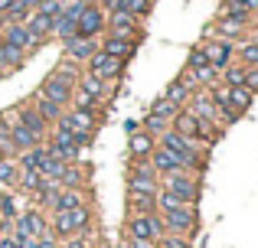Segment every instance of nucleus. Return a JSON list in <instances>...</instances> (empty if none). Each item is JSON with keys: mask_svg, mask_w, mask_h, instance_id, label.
<instances>
[{"mask_svg": "<svg viewBox=\"0 0 258 248\" xmlns=\"http://www.w3.org/2000/svg\"><path fill=\"white\" fill-rule=\"evenodd\" d=\"M200 49H203L206 62L213 65L216 72H222L226 65H232V62H235V43H226V39H206Z\"/></svg>", "mask_w": 258, "mask_h": 248, "instance_id": "obj_10", "label": "nucleus"}, {"mask_svg": "<svg viewBox=\"0 0 258 248\" xmlns=\"http://www.w3.org/2000/svg\"><path fill=\"white\" fill-rule=\"evenodd\" d=\"M232 4H239L242 10H245V13H252V17L258 13V0H232Z\"/></svg>", "mask_w": 258, "mask_h": 248, "instance_id": "obj_41", "label": "nucleus"}, {"mask_svg": "<svg viewBox=\"0 0 258 248\" xmlns=\"http://www.w3.org/2000/svg\"><path fill=\"white\" fill-rule=\"evenodd\" d=\"M62 124L72 127V131H82V134H98L101 115H95V111H82V108H66Z\"/></svg>", "mask_w": 258, "mask_h": 248, "instance_id": "obj_13", "label": "nucleus"}, {"mask_svg": "<svg viewBox=\"0 0 258 248\" xmlns=\"http://www.w3.org/2000/svg\"><path fill=\"white\" fill-rule=\"evenodd\" d=\"M124 131H127V134H134V131H141V121H124Z\"/></svg>", "mask_w": 258, "mask_h": 248, "instance_id": "obj_43", "label": "nucleus"}, {"mask_svg": "<svg viewBox=\"0 0 258 248\" xmlns=\"http://www.w3.org/2000/svg\"><path fill=\"white\" fill-rule=\"evenodd\" d=\"M26 30H30L33 36L52 39V20H49V17H43V13H36V10H33V13H30V20H26Z\"/></svg>", "mask_w": 258, "mask_h": 248, "instance_id": "obj_27", "label": "nucleus"}, {"mask_svg": "<svg viewBox=\"0 0 258 248\" xmlns=\"http://www.w3.org/2000/svg\"><path fill=\"white\" fill-rule=\"evenodd\" d=\"M46 157H49L46 144H36V147H30V150L17 153V167H20V170H36L39 173V167L46 163Z\"/></svg>", "mask_w": 258, "mask_h": 248, "instance_id": "obj_23", "label": "nucleus"}, {"mask_svg": "<svg viewBox=\"0 0 258 248\" xmlns=\"http://www.w3.org/2000/svg\"><path fill=\"white\" fill-rule=\"evenodd\" d=\"M127 216H151L157 212V196H144V193H124Z\"/></svg>", "mask_w": 258, "mask_h": 248, "instance_id": "obj_21", "label": "nucleus"}, {"mask_svg": "<svg viewBox=\"0 0 258 248\" xmlns=\"http://www.w3.org/2000/svg\"><path fill=\"white\" fill-rule=\"evenodd\" d=\"M164 98H167V102H173V105H176V108H183V105H186V98H189V89H186V85H183V82H180V78H173V82H170V85H167V92H164Z\"/></svg>", "mask_w": 258, "mask_h": 248, "instance_id": "obj_32", "label": "nucleus"}, {"mask_svg": "<svg viewBox=\"0 0 258 248\" xmlns=\"http://www.w3.org/2000/svg\"><path fill=\"white\" fill-rule=\"evenodd\" d=\"M98 52V39H82V36H69L62 43V59H69V62H76V65H82L85 69V62Z\"/></svg>", "mask_w": 258, "mask_h": 248, "instance_id": "obj_11", "label": "nucleus"}, {"mask_svg": "<svg viewBox=\"0 0 258 248\" xmlns=\"http://www.w3.org/2000/svg\"><path fill=\"white\" fill-rule=\"evenodd\" d=\"M82 65H76V62H69V59H59L56 65H52V72L46 78L49 82H59V85H69V89H76L79 85V78H82Z\"/></svg>", "mask_w": 258, "mask_h": 248, "instance_id": "obj_19", "label": "nucleus"}, {"mask_svg": "<svg viewBox=\"0 0 258 248\" xmlns=\"http://www.w3.org/2000/svg\"><path fill=\"white\" fill-rule=\"evenodd\" d=\"M176 111H180V108H176L173 102H167L164 95H160L157 102L151 105V115H157V118H167V121H173V118H176Z\"/></svg>", "mask_w": 258, "mask_h": 248, "instance_id": "obj_35", "label": "nucleus"}, {"mask_svg": "<svg viewBox=\"0 0 258 248\" xmlns=\"http://www.w3.org/2000/svg\"><path fill=\"white\" fill-rule=\"evenodd\" d=\"M124 235H127V238H141V242H154V245H157V238L164 235V222H160L157 212H151V216H127Z\"/></svg>", "mask_w": 258, "mask_h": 248, "instance_id": "obj_7", "label": "nucleus"}, {"mask_svg": "<svg viewBox=\"0 0 258 248\" xmlns=\"http://www.w3.org/2000/svg\"><path fill=\"white\" fill-rule=\"evenodd\" d=\"M121 248H157L154 242H141V238H121Z\"/></svg>", "mask_w": 258, "mask_h": 248, "instance_id": "obj_39", "label": "nucleus"}, {"mask_svg": "<svg viewBox=\"0 0 258 248\" xmlns=\"http://www.w3.org/2000/svg\"><path fill=\"white\" fill-rule=\"evenodd\" d=\"M173 127V121H167V118H157V115H151L147 111V118L141 121V131H147L151 137H160V134H167Z\"/></svg>", "mask_w": 258, "mask_h": 248, "instance_id": "obj_30", "label": "nucleus"}, {"mask_svg": "<svg viewBox=\"0 0 258 248\" xmlns=\"http://www.w3.org/2000/svg\"><path fill=\"white\" fill-rule=\"evenodd\" d=\"M88 180V167H82L76 160V163H62V170H59V177L52 180V183L59 186V190H82Z\"/></svg>", "mask_w": 258, "mask_h": 248, "instance_id": "obj_14", "label": "nucleus"}, {"mask_svg": "<svg viewBox=\"0 0 258 248\" xmlns=\"http://www.w3.org/2000/svg\"><path fill=\"white\" fill-rule=\"evenodd\" d=\"M49 232L59 242H62V238H72V235H82V232H92V203L79 206V209H69V212H52Z\"/></svg>", "mask_w": 258, "mask_h": 248, "instance_id": "obj_1", "label": "nucleus"}, {"mask_svg": "<svg viewBox=\"0 0 258 248\" xmlns=\"http://www.w3.org/2000/svg\"><path fill=\"white\" fill-rule=\"evenodd\" d=\"M10 4H13V0H0V23H4V13L10 10Z\"/></svg>", "mask_w": 258, "mask_h": 248, "instance_id": "obj_44", "label": "nucleus"}, {"mask_svg": "<svg viewBox=\"0 0 258 248\" xmlns=\"http://www.w3.org/2000/svg\"><path fill=\"white\" fill-rule=\"evenodd\" d=\"M151 7H154V0H118V10H127L138 20H144L151 13Z\"/></svg>", "mask_w": 258, "mask_h": 248, "instance_id": "obj_33", "label": "nucleus"}, {"mask_svg": "<svg viewBox=\"0 0 258 248\" xmlns=\"http://www.w3.org/2000/svg\"><path fill=\"white\" fill-rule=\"evenodd\" d=\"M255 72H258V65H255Z\"/></svg>", "mask_w": 258, "mask_h": 248, "instance_id": "obj_50", "label": "nucleus"}, {"mask_svg": "<svg viewBox=\"0 0 258 248\" xmlns=\"http://www.w3.org/2000/svg\"><path fill=\"white\" fill-rule=\"evenodd\" d=\"M88 245H92V232H82V235H72L59 242V248H88Z\"/></svg>", "mask_w": 258, "mask_h": 248, "instance_id": "obj_37", "label": "nucleus"}, {"mask_svg": "<svg viewBox=\"0 0 258 248\" xmlns=\"http://www.w3.org/2000/svg\"><path fill=\"white\" fill-rule=\"evenodd\" d=\"M46 232H49V219H46V212L36 209V206H26L10 225L13 238H39V235H46Z\"/></svg>", "mask_w": 258, "mask_h": 248, "instance_id": "obj_4", "label": "nucleus"}, {"mask_svg": "<svg viewBox=\"0 0 258 248\" xmlns=\"http://www.w3.org/2000/svg\"><path fill=\"white\" fill-rule=\"evenodd\" d=\"M203 65H209L206 56H203V49H200V46H196V49H189L186 52V69H203Z\"/></svg>", "mask_w": 258, "mask_h": 248, "instance_id": "obj_38", "label": "nucleus"}, {"mask_svg": "<svg viewBox=\"0 0 258 248\" xmlns=\"http://www.w3.org/2000/svg\"><path fill=\"white\" fill-rule=\"evenodd\" d=\"M0 78H7V72H4V65H0Z\"/></svg>", "mask_w": 258, "mask_h": 248, "instance_id": "obj_46", "label": "nucleus"}, {"mask_svg": "<svg viewBox=\"0 0 258 248\" xmlns=\"http://www.w3.org/2000/svg\"><path fill=\"white\" fill-rule=\"evenodd\" d=\"M88 203V193L82 190H59V199H56V209L52 212H69V209H79V206Z\"/></svg>", "mask_w": 258, "mask_h": 248, "instance_id": "obj_25", "label": "nucleus"}, {"mask_svg": "<svg viewBox=\"0 0 258 248\" xmlns=\"http://www.w3.org/2000/svg\"><path fill=\"white\" fill-rule=\"evenodd\" d=\"M0 248H17V242H13L10 232H0Z\"/></svg>", "mask_w": 258, "mask_h": 248, "instance_id": "obj_42", "label": "nucleus"}, {"mask_svg": "<svg viewBox=\"0 0 258 248\" xmlns=\"http://www.w3.org/2000/svg\"><path fill=\"white\" fill-rule=\"evenodd\" d=\"M245 65H239V62H232V65H226V69L219 72V82L222 85H229V89H242L245 85Z\"/></svg>", "mask_w": 258, "mask_h": 248, "instance_id": "obj_26", "label": "nucleus"}, {"mask_svg": "<svg viewBox=\"0 0 258 248\" xmlns=\"http://www.w3.org/2000/svg\"><path fill=\"white\" fill-rule=\"evenodd\" d=\"M124 69H127L124 59H114V56H108V52H101V49L85 62L88 75H98V78H105V82H121V78H124Z\"/></svg>", "mask_w": 258, "mask_h": 248, "instance_id": "obj_8", "label": "nucleus"}, {"mask_svg": "<svg viewBox=\"0 0 258 248\" xmlns=\"http://www.w3.org/2000/svg\"><path fill=\"white\" fill-rule=\"evenodd\" d=\"M88 248H101V245H95V242H92V245H88Z\"/></svg>", "mask_w": 258, "mask_h": 248, "instance_id": "obj_48", "label": "nucleus"}, {"mask_svg": "<svg viewBox=\"0 0 258 248\" xmlns=\"http://www.w3.org/2000/svg\"><path fill=\"white\" fill-rule=\"evenodd\" d=\"M127 193H144V196H157L160 193L151 160H131L127 163Z\"/></svg>", "mask_w": 258, "mask_h": 248, "instance_id": "obj_5", "label": "nucleus"}, {"mask_svg": "<svg viewBox=\"0 0 258 248\" xmlns=\"http://www.w3.org/2000/svg\"><path fill=\"white\" fill-rule=\"evenodd\" d=\"M157 248H193V238L173 235V232H164V235L157 238Z\"/></svg>", "mask_w": 258, "mask_h": 248, "instance_id": "obj_34", "label": "nucleus"}, {"mask_svg": "<svg viewBox=\"0 0 258 248\" xmlns=\"http://www.w3.org/2000/svg\"><path fill=\"white\" fill-rule=\"evenodd\" d=\"M245 89L252 92V95H258V72H255V69L245 72Z\"/></svg>", "mask_w": 258, "mask_h": 248, "instance_id": "obj_40", "label": "nucleus"}, {"mask_svg": "<svg viewBox=\"0 0 258 248\" xmlns=\"http://www.w3.org/2000/svg\"><path fill=\"white\" fill-rule=\"evenodd\" d=\"M138 46L141 43H134V39H121V36H101L98 39L101 52H108V56H114V59H124V62L138 52Z\"/></svg>", "mask_w": 258, "mask_h": 248, "instance_id": "obj_18", "label": "nucleus"}, {"mask_svg": "<svg viewBox=\"0 0 258 248\" xmlns=\"http://www.w3.org/2000/svg\"><path fill=\"white\" fill-rule=\"evenodd\" d=\"M105 36H121V39H134L144 43V26L138 17H131L127 10H111L105 20Z\"/></svg>", "mask_w": 258, "mask_h": 248, "instance_id": "obj_6", "label": "nucleus"}, {"mask_svg": "<svg viewBox=\"0 0 258 248\" xmlns=\"http://www.w3.org/2000/svg\"><path fill=\"white\" fill-rule=\"evenodd\" d=\"M157 216H160V222H164V232L196 238V229H200V212H196V206L180 203V206H173V209H160Z\"/></svg>", "mask_w": 258, "mask_h": 248, "instance_id": "obj_3", "label": "nucleus"}, {"mask_svg": "<svg viewBox=\"0 0 258 248\" xmlns=\"http://www.w3.org/2000/svg\"><path fill=\"white\" fill-rule=\"evenodd\" d=\"M17 124H23L26 131L33 134V137L39 140V144H46V134H49V124L43 121V118L36 115V108H33L30 102H23V105H17Z\"/></svg>", "mask_w": 258, "mask_h": 248, "instance_id": "obj_12", "label": "nucleus"}, {"mask_svg": "<svg viewBox=\"0 0 258 248\" xmlns=\"http://www.w3.org/2000/svg\"><path fill=\"white\" fill-rule=\"evenodd\" d=\"M157 183H160L164 193H170V196H176L186 206H196L200 196H203V183H200L196 173H180L176 170V173H167V177H157Z\"/></svg>", "mask_w": 258, "mask_h": 248, "instance_id": "obj_2", "label": "nucleus"}, {"mask_svg": "<svg viewBox=\"0 0 258 248\" xmlns=\"http://www.w3.org/2000/svg\"><path fill=\"white\" fill-rule=\"evenodd\" d=\"M0 160H7V157H4V153H0Z\"/></svg>", "mask_w": 258, "mask_h": 248, "instance_id": "obj_49", "label": "nucleus"}, {"mask_svg": "<svg viewBox=\"0 0 258 248\" xmlns=\"http://www.w3.org/2000/svg\"><path fill=\"white\" fill-rule=\"evenodd\" d=\"M46 186H49V180H46L43 173H36V170H20L17 173V193H20V196L36 199Z\"/></svg>", "mask_w": 258, "mask_h": 248, "instance_id": "obj_17", "label": "nucleus"}, {"mask_svg": "<svg viewBox=\"0 0 258 248\" xmlns=\"http://www.w3.org/2000/svg\"><path fill=\"white\" fill-rule=\"evenodd\" d=\"M248 39H255V43H258V33H255V36H248Z\"/></svg>", "mask_w": 258, "mask_h": 248, "instance_id": "obj_47", "label": "nucleus"}, {"mask_svg": "<svg viewBox=\"0 0 258 248\" xmlns=\"http://www.w3.org/2000/svg\"><path fill=\"white\" fill-rule=\"evenodd\" d=\"M10 140H13V147H17V153H23V150H30V147L39 144V140L33 137V134L26 131L23 124H13V127H10Z\"/></svg>", "mask_w": 258, "mask_h": 248, "instance_id": "obj_28", "label": "nucleus"}, {"mask_svg": "<svg viewBox=\"0 0 258 248\" xmlns=\"http://www.w3.org/2000/svg\"><path fill=\"white\" fill-rule=\"evenodd\" d=\"M30 105H33V108H36V115L43 118V121L49 124V127H52V124H59V121H62V115H66V111L59 108V105L46 102L43 95H33V98H30Z\"/></svg>", "mask_w": 258, "mask_h": 248, "instance_id": "obj_24", "label": "nucleus"}, {"mask_svg": "<svg viewBox=\"0 0 258 248\" xmlns=\"http://www.w3.org/2000/svg\"><path fill=\"white\" fill-rule=\"evenodd\" d=\"M23 212V196L17 190H0V219H4V232H10L13 219Z\"/></svg>", "mask_w": 258, "mask_h": 248, "instance_id": "obj_16", "label": "nucleus"}, {"mask_svg": "<svg viewBox=\"0 0 258 248\" xmlns=\"http://www.w3.org/2000/svg\"><path fill=\"white\" fill-rule=\"evenodd\" d=\"M17 160H0V190H17Z\"/></svg>", "mask_w": 258, "mask_h": 248, "instance_id": "obj_31", "label": "nucleus"}, {"mask_svg": "<svg viewBox=\"0 0 258 248\" xmlns=\"http://www.w3.org/2000/svg\"><path fill=\"white\" fill-rule=\"evenodd\" d=\"M255 33H258V30H255Z\"/></svg>", "mask_w": 258, "mask_h": 248, "instance_id": "obj_51", "label": "nucleus"}, {"mask_svg": "<svg viewBox=\"0 0 258 248\" xmlns=\"http://www.w3.org/2000/svg\"><path fill=\"white\" fill-rule=\"evenodd\" d=\"M62 7H66V0H43V4L36 7V13H43V17L56 20L59 13H62Z\"/></svg>", "mask_w": 258, "mask_h": 248, "instance_id": "obj_36", "label": "nucleus"}, {"mask_svg": "<svg viewBox=\"0 0 258 248\" xmlns=\"http://www.w3.org/2000/svg\"><path fill=\"white\" fill-rule=\"evenodd\" d=\"M72 92H76V89H69V85H59V82H49V78H46V82L36 89V95H43L46 102L59 105V108L66 111V108L72 105Z\"/></svg>", "mask_w": 258, "mask_h": 248, "instance_id": "obj_20", "label": "nucleus"}, {"mask_svg": "<svg viewBox=\"0 0 258 248\" xmlns=\"http://www.w3.org/2000/svg\"><path fill=\"white\" fill-rule=\"evenodd\" d=\"M0 65H4V72H20L26 65V52L0 39Z\"/></svg>", "mask_w": 258, "mask_h": 248, "instance_id": "obj_22", "label": "nucleus"}, {"mask_svg": "<svg viewBox=\"0 0 258 248\" xmlns=\"http://www.w3.org/2000/svg\"><path fill=\"white\" fill-rule=\"evenodd\" d=\"M20 4H23V7H26V10H36V7H39V4H43V0H20Z\"/></svg>", "mask_w": 258, "mask_h": 248, "instance_id": "obj_45", "label": "nucleus"}, {"mask_svg": "<svg viewBox=\"0 0 258 248\" xmlns=\"http://www.w3.org/2000/svg\"><path fill=\"white\" fill-rule=\"evenodd\" d=\"M105 20H108V13L101 10L98 4H85L82 17L76 20V36H82V39H101V36H105Z\"/></svg>", "mask_w": 258, "mask_h": 248, "instance_id": "obj_9", "label": "nucleus"}, {"mask_svg": "<svg viewBox=\"0 0 258 248\" xmlns=\"http://www.w3.org/2000/svg\"><path fill=\"white\" fill-rule=\"evenodd\" d=\"M69 108H82V111H95V115H101V108H105V105H101L98 98H92L88 92L76 89V92H72V105H69Z\"/></svg>", "mask_w": 258, "mask_h": 248, "instance_id": "obj_29", "label": "nucleus"}, {"mask_svg": "<svg viewBox=\"0 0 258 248\" xmlns=\"http://www.w3.org/2000/svg\"><path fill=\"white\" fill-rule=\"evenodd\" d=\"M154 150H157V137H151L147 131L127 134V157L131 160H147Z\"/></svg>", "mask_w": 258, "mask_h": 248, "instance_id": "obj_15", "label": "nucleus"}]
</instances>
